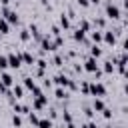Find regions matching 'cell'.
I'll list each match as a JSON object with an SVG mask.
<instances>
[{
  "mask_svg": "<svg viewBox=\"0 0 128 128\" xmlns=\"http://www.w3.org/2000/svg\"><path fill=\"white\" fill-rule=\"evenodd\" d=\"M24 86H26L28 90H34V88H36V82H34V78H24Z\"/></svg>",
  "mask_w": 128,
  "mask_h": 128,
  "instance_id": "21",
  "label": "cell"
},
{
  "mask_svg": "<svg viewBox=\"0 0 128 128\" xmlns=\"http://www.w3.org/2000/svg\"><path fill=\"white\" fill-rule=\"evenodd\" d=\"M90 56H92V58H100V56H102V48L94 44V46L90 48Z\"/></svg>",
  "mask_w": 128,
  "mask_h": 128,
  "instance_id": "16",
  "label": "cell"
},
{
  "mask_svg": "<svg viewBox=\"0 0 128 128\" xmlns=\"http://www.w3.org/2000/svg\"><path fill=\"white\" fill-rule=\"evenodd\" d=\"M52 126H54V122L50 118H40L38 124H36V128H52Z\"/></svg>",
  "mask_w": 128,
  "mask_h": 128,
  "instance_id": "10",
  "label": "cell"
},
{
  "mask_svg": "<svg viewBox=\"0 0 128 128\" xmlns=\"http://www.w3.org/2000/svg\"><path fill=\"white\" fill-rule=\"evenodd\" d=\"M0 2H2V6H8V2H10V0H0Z\"/></svg>",
  "mask_w": 128,
  "mask_h": 128,
  "instance_id": "40",
  "label": "cell"
},
{
  "mask_svg": "<svg viewBox=\"0 0 128 128\" xmlns=\"http://www.w3.org/2000/svg\"><path fill=\"white\" fill-rule=\"evenodd\" d=\"M0 82H2L4 86H8V88L14 86V78H12V74H10V72H4V70H2V74H0Z\"/></svg>",
  "mask_w": 128,
  "mask_h": 128,
  "instance_id": "6",
  "label": "cell"
},
{
  "mask_svg": "<svg viewBox=\"0 0 128 128\" xmlns=\"http://www.w3.org/2000/svg\"><path fill=\"white\" fill-rule=\"evenodd\" d=\"M78 90H82L84 94H90V82H86V80H84V82L78 86Z\"/></svg>",
  "mask_w": 128,
  "mask_h": 128,
  "instance_id": "22",
  "label": "cell"
},
{
  "mask_svg": "<svg viewBox=\"0 0 128 128\" xmlns=\"http://www.w3.org/2000/svg\"><path fill=\"white\" fill-rule=\"evenodd\" d=\"M10 32V22L6 18H0V34H8Z\"/></svg>",
  "mask_w": 128,
  "mask_h": 128,
  "instance_id": "12",
  "label": "cell"
},
{
  "mask_svg": "<svg viewBox=\"0 0 128 128\" xmlns=\"http://www.w3.org/2000/svg\"><path fill=\"white\" fill-rule=\"evenodd\" d=\"M54 82H56L58 86L66 88V86H68V82H70V78H68L66 74H56V76H54Z\"/></svg>",
  "mask_w": 128,
  "mask_h": 128,
  "instance_id": "7",
  "label": "cell"
},
{
  "mask_svg": "<svg viewBox=\"0 0 128 128\" xmlns=\"http://www.w3.org/2000/svg\"><path fill=\"white\" fill-rule=\"evenodd\" d=\"M64 60H66L64 56H60V54H56V56H54V66H62V64H64Z\"/></svg>",
  "mask_w": 128,
  "mask_h": 128,
  "instance_id": "27",
  "label": "cell"
},
{
  "mask_svg": "<svg viewBox=\"0 0 128 128\" xmlns=\"http://www.w3.org/2000/svg\"><path fill=\"white\" fill-rule=\"evenodd\" d=\"M86 72H92V74H96V76H100L102 74V70L98 68V62H96V58H86V62H84V66H82Z\"/></svg>",
  "mask_w": 128,
  "mask_h": 128,
  "instance_id": "1",
  "label": "cell"
},
{
  "mask_svg": "<svg viewBox=\"0 0 128 128\" xmlns=\"http://www.w3.org/2000/svg\"><path fill=\"white\" fill-rule=\"evenodd\" d=\"M114 62H104V66H102V72H106V74H110V72H114Z\"/></svg>",
  "mask_w": 128,
  "mask_h": 128,
  "instance_id": "19",
  "label": "cell"
},
{
  "mask_svg": "<svg viewBox=\"0 0 128 128\" xmlns=\"http://www.w3.org/2000/svg\"><path fill=\"white\" fill-rule=\"evenodd\" d=\"M12 124H14L16 128L22 126V118H20V114H14V116H12Z\"/></svg>",
  "mask_w": 128,
  "mask_h": 128,
  "instance_id": "26",
  "label": "cell"
},
{
  "mask_svg": "<svg viewBox=\"0 0 128 128\" xmlns=\"http://www.w3.org/2000/svg\"><path fill=\"white\" fill-rule=\"evenodd\" d=\"M20 58H22L24 64H30V66L34 64V56H32L30 52H20Z\"/></svg>",
  "mask_w": 128,
  "mask_h": 128,
  "instance_id": "11",
  "label": "cell"
},
{
  "mask_svg": "<svg viewBox=\"0 0 128 128\" xmlns=\"http://www.w3.org/2000/svg\"><path fill=\"white\" fill-rule=\"evenodd\" d=\"M8 68V56L0 54V70H6Z\"/></svg>",
  "mask_w": 128,
  "mask_h": 128,
  "instance_id": "23",
  "label": "cell"
},
{
  "mask_svg": "<svg viewBox=\"0 0 128 128\" xmlns=\"http://www.w3.org/2000/svg\"><path fill=\"white\" fill-rule=\"evenodd\" d=\"M2 18H6L10 24H18V20H20L18 14H16L14 10H10L8 6H2Z\"/></svg>",
  "mask_w": 128,
  "mask_h": 128,
  "instance_id": "3",
  "label": "cell"
},
{
  "mask_svg": "<svg viewBox=\"0 0 128 128\" xmlns=\"http://www.w3.org/2000/svg\"><path fill=\"white\" fill-rule=\"evenodd\" d=\"M106 16L112 18V20H118V18H120V8H118L116 4H112V2H108V4H106Z\"/></svg>",
  "mask_w": 128,
  "mask_h": 128,
  "instance_id": "4",
  "label": "cell"
},
{
  "mask_svg": "<svg viewBox=\"0 0 128 128\" xmlns=\"http://www.w3.org/2000/svg\"><path fill=\"white\" fill-rule=\"evenodd\" d=\"M80 128H98V126H96V122H86V124H82Z\"/></svg>",
  "mask_w": 128,
  "mask_h": 128,
  "instance_id": "36",
  "label": "cell"
},
{
  "mask_svg": "<svg viewBox=\"0 0 128 128\" xmlns=\"http://www.w3.org/2000/svg\"><path fill=\"white\" fill-rule=\"evenodd\" d=\"M22 66V58H20V54H8V68H20Z\"/></svg>",
  "mask_w": 128,
  "mask_h": 128,
  "instance_id": "5",
  "label": "cell"
},
{
  "mask_svg": "<svg viewBox=\"0 0 128 128\" xmlns=\"http://www.w3.org/2000/svg\"><path fill=\"white\" fill-rule=\"evenodd\" d=\"M90 94L102 98V96H106V86H104L102 82H92V84H90Z\"/></svg>",
  "mask_w": 128,
  "mask_h": 128,
  "instance_id": "2",
  "label": "cell"
},
{
  "mask_svg": "<svg viewBox=\"0 0 128 128\" xmlns=\"http://www.w3.org/2000/svg\"><path fill=\"white\" fill-rule=\"evenodd\" d=\"M94 26H98V28H104V26H106V20H104V18H96V20H94Z\"/></svg>",
  "mask_w": 128,
  "mask_h": 128,
  "instance_id": "29",
  "label": "cell"
},
{
  "mask_svg": "<svg viewBox=\"0 0 128 128\" xmlns=\"http://www.w3.org/2000/svg\"><path fill=\"white\" fill-rule=\"evenodd\" d=\"M50 30H52V36H60V26H56V24H54Z\"/></svg>",
  "mask_w": 128,
  "mask_h": 128,
  "instance_id": "34",
  "label": "cell"
},
{
  "mask_svg": "<svg viewBox=\"0 0 128 128\" xmlns=\"http://www.w3.org/2000/svg\"><path fill=\"white\" fill-rule=\"evenodd\" d=\"M58 22H60V26H62V28H70V18H68V16H66L64 12L60 14V18H58Z\"/></svg>",
  "mask_w": 128,
  "mask_h": 128,
  "instance_id": "15",
  "label": "cell"
},
{
  "mask_svg": "<svg viewBox=\"0 0 128 128\" xmlns=\"http://www.w3.org/2000/svg\"><path fill=\"white\" fill-rule=\"evenodd\" d=\"M78 2V6H82V8H88L90 6V0H76Z\"/></svg>",
  "mask_w": 128,
  "mask_h": 128,
  "instance_id": "35",
  "label": "cell"
},
{
  "mask_svg": "<svg viewBox=\"0 0 128 128\" xmlns=\"http://www.w3.org/2000/svg\"><path fill=\"white\" fill-rule=\"evenodd\" d=\"M28 120H30V124H34V126H36V124H38V120H40V118H38V116H36V114H34V112H32V110H30V112H28Z\"/></svg>",
  "mask_w": 128,
  "mask_h": 128,
  "instance_id": "25",
  "label": "cell"
},
{
  "mask_svg": "<svg viewBox=\"0 0 128 128\" xmlns=\"http://www.w3.org/2000/svg\"><path fill=\"white\" fill-rule=\"evenodd\" d=\"M30 110H32V108L26 106V104H18V102L14 104V112H16V114H28Z\"/></svg>",
  "mask_w": 128,
  "mask_h": 128,
  "instance_id": "8",
  "label": "cell"
},
{
  "mask_svg": "<svg viewBox=\"0 0 128 128\" xmlns=\"http://www.w3.org/2000/svg\"><path fill=\"white\" fill-rule=\"evenodd\" d=\"M122 48H124V52H128V38H124V42H122Z\"/></svg>",
  "mask_w": 128,
  "mask_h": 128,
  "instance_id": "38",
  "label": "cell"
},
{
  "mask_svg": "<svg viewBox=\"0 0 128 128\" xmlns=\"http://www.w3.org/2000/svg\"><path fill=\"white\" fill-rule=\"evenodd\" d=\"M92 108H94V112H102L106 106H104V102H102L100 98H94V102H92Z\"/></svg>",
  "mask_w": 128,
  "mask_h": 128,
  "instance_id": "14",
  "label": "cell"
},
{
  "mask_svg": "<svg viewBox=\"0 0 128 128\" xmlns=\"http://www.w3.org/2000/svg\"><path fill=\"white\" fill-rule=\"evenodd\" d=\"M48 116H50V120H54V118L58 116V112H56V110H48Z\"/></svg>",
  "mask_w": 128,
  "mask_h": 128,
  "instance_id": "37",
  "label": "cell"
},
{
  "mask_svg": "<svg viewBox=\"0 0 128 128\" xmlns=\"http://www.w3.org/2000/svg\"><path fill=\"white\" fill-rule=\"evenodd\" d=\"M102 40H104L108 46H114V42H116V34H112V32H106V34H102Z\"/></svg>",
  "mask_w": 128,
  "mask_h": 128,
  "instance_id": "9",
  "label": "cell"
},
{
  "mask_svg": "<svg viewBox=\"0 0 128 128\" xmlns=\"http://www.w3.org/2000/svg\"><path fill=\"white\" fill-rule=\"evenodd\" d=\"M12 94H16V98H22V94H24V86L14 84V86H12Z\"/></svg>",
  "mask_w": 128,
  "mask_h": 128,
  "instance_id": "17",
  "label": "cell"
},
{
  "mask_svg": "<svg viewBox=\"0 0 128 128\" xmlns=\"http://www.w3.org/2000/svg\"><path fill=\"white\" fill-rule=\"evenodd\" d=\"M62 120H64V122H72V114H70V110H64V114H62Z\"/></svg>",
  "mask_w": 128,
  "mask_h": 128,
  "instance_id": "30",
  "label": "cell"
},
{
  "mask_svg": "<svg viewBox=\"0 0 128 128\" xmlns=\"http://www.w3.org/2000/svg\"><path fill=\"white\" fill-rule=\"evenodd\" d=\"M30 38H32V34H30V30H28V28L20 30V40H22V42H28Z\"/></svg>",
  "mask_w": 128,
  "mask_h": 128,
  "instance_id": "18",
  "label": "cell"
},
{
  "mask_svg": "<svg viewBox=\"0 0 128 128\" xmlns=\"http://www.w3.org/2000/svg\"><path fill=\"white\" fill-rule=\"evenodd\" d=\"M66 128H76V124L74 122H66Z\"/></svg>",
  "mask_w": 128,
  "mask_h": 128,
  "instance_id": "39",
  "label": "cell"
},
{
  "mask_svg": "<svg viewBox=\"0 0 128 128\" xmlns=\"http://www.w3.org/2000/svg\"><path fill=\"white\" fill-rule=\"evenodd\" d=\"M80 30H84V32H90V22L88 20H80V26H78Z\"/></svg>",
  "mask_w": 128,
  "mask_h": 128,
  "instance_id": "24",
  "label": "cell"
},
{
  "mask_svg": "<svg viewBox=\"0 0 128 128\" xmlns=\"http://www.w3.org/2000/svg\"><path fill=\"white\" fill-rule=\"evenodd\" d=\"M102 116H104L106 120H108V118H112V110H110V108H104V110H102Z\"/></svg>",
  "mask_w": 128,
  "mask_h": 128,
  "instance_id": "33",
  "label": "cell"
},
{
  "mask_svg": "<svg viewBox=\"0 0 128 128\" xmlns=\"http://www.w3.org/2000/svg\"><path fill=\"white\" fill-rule=\"evenodd\" d=\"M84 34H86V32H84V30H80V28H78V30H76V32H74V40H84Z\"/></svg>",
  "mask_w": 128,
  "mask_h": 128,
  "instance_id": "28",
  "label": "cell"
},
{
  "mask_svg": "<svg viewBox=\"0 0 128 128\" xmlns=\"http://www.w3.org/2000/svg\"><path fill=\"white\" fill-rule=\"evenodd\" d=\"M124 92H126V94H128V84H126V86H124Z\"/></svg>",
  "mask_w": 128,
  "mask_h": 128,
  "instance_id": "42",
  "label": "cell"
},
{
  "mask_svg": "<svg viewBox=\"0 0 128 128\" xmlns=\"http://www.w3.org/2000/svg\"><path fill=\"white\" fill-rule=\"evenodd\" d=\"M84 114H86L88 118H92V116H94V108H92V106H86V108H84Z\"/></svg>",
  "mask_w": 128,
  "mask_h": 128,
  "instance_id": "31",
  "label": "cell"
},
{
  "mask_svg": "<svg viewBox=\"0 0 128 128\" xmlns=\"http://www.w3.org/2000/svg\"><path fill=\"white\" fill-rule=\"evenodd\" d=\"M90 36H92V40H94V42H102V32H100V30H92V32H90Z\"/></svg>",
  "mask_w": 128,
  "mask_h": 128,
  "instance_id": "20",
  "label": "cell"
},
{
  "mask_svg": "<svg viewBox=\"0 0 128 128\" xmlns=\"http://www.w3.org/2000/svg\"><path fill=\"white\" fill-rule=\"evenodd\" d=\"M98 2H100V0H90V4H98Z\"/></svg>",
  "mask_w": 128,
  "mask_h": 128,
  "instance_id": "41",
  "label": "cell"
},
{
  "mask_svg": "<svg viewBox=\"0 0 128 128\" xmlns=\"http://www.w3.org/2000/svg\"><path fill=\"white\" fill-rule=\"evenodd\" d=\"M54 96H56L58 100H62V98H68V92H66V88H62V86H58V88L54 90Z\"/></svg>",
  "mask_w": 128,
  "mask_h": 128,
  "instance_id": "13",
  "label": "cell"
},
{
  "mask_svg": "<svg viewBox=\"0 0 128 128\" xmlns=\"http://www.w3.org/2000/svg\"><path fill=\"white\" fill-rule=\"evenodd\" d=\"M36 66H38V68H46V66H48V62H46L44 58H40V60H36Z\"/></svg>",
  "mask_w": 128,
  "mask_h": 128,
  "instance_id": "32",
  "label": "cell"
}]
</instances>
